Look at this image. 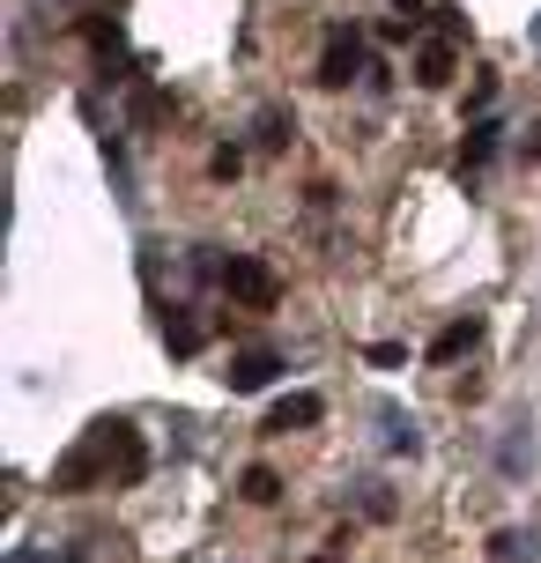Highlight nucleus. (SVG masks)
<instances>
[{"label": "nucleus", "mask_w": 541, "mask_h": 563, "mask_svg": "<svg viewBox=\"0 0 541 563\" xmlns=\"http://www.w3.org/2000/svg\"><path fill=\"white\" fill-rule=\"evenodd\" d=\"M223 289L238 297V305H253V311H267L275 297H283V282L267 275L260 260H230V267H223Z\"/></svg>", "instance_id": "obj_1"}, {"label": "nucleus", "mask_w": 541, "mask_h": 563, "mask_svg": "<svg viewBox=\"0 0 541 563\" xmlns=\"http://www.w3.org/2000/svg\"><path fill=\"white\" fill-rule=\"evenodd\" d=\"M356 75H364V45H356V30H334L327 53H319V82L342 89V82H356Z\"/></svg>", "instance_id": "obj_2"}, {"label": "nucleus", "mask_w": 541, "mask_h": 563, "mask_svg": "<svg viewBox=\"0 0 541 563\" xmlns=\"http://www.w3.org/2000/svg\"><path fill=\"white\" fill-rule=\"evenodd\" d=\"M275 371H283L275 349H238L230 371H223V386H230V394H260V386H275Z\"/></svg>", "instance_id": "obj_3"}, {"label": "nucleus", "mask_w": 541, "mask_h": 563, "mask_svg": "<svg viewBox=\"0 0 541 563\" xmlns=\"http://www.w3.org/2000/svg\"><path fill=\"white\" fill-rule=\"evenodd\" d=\"M319 416H327V408H319V394H283L275 408H267V438H289V430H312Z\"/></svg>", "instance_id": "obj_4"}, {"label": "nucleus", "mask_w": 541, "mask_h": 563, "mask_svg": "<svg viewBox=\"0 0 541 563\" xmlns=\"http://www.w3.org/2000/svg\"><path fill=\"white\" fill-rule=\"evenodd\" d=\"M453 45H460V37H438V45H423V59H416V82H423V89H445V82H453V67H460Z\"/></svg>", "instance_id": "obj_5"}, {"label": "nucleus", "mask_w": 541, "mask_h": 563, "mask_svg": "<svg viewBox=\"0 0 541 563\" xmlns=\"http://www.w3.org/2000/svg\"><path fill=\"white\" fill-rule=\"evenodd\" d=\"M475 341H483V319H453L445 334L430 341V364H460V356H467Z\"/></svg>", "instance_id": "obj_6"}, {"label": "nucleus", "mask_w": 541, "mask_h": 563, "mask_svg": "<svg viewBox=\"0 0 541 563\" xmlns=\"http://www.w3.org/2000/svg\"><path fill=\"white\" fill-rule=\"evenodd\" d=\"M378 422H386V445H394V452H423V430H416V416H400V408H378Z\"/></svg>", "instance_id": "obj_7"}, {"label": "nucleus", "mask_w": 541, "mask_h": 563, "mask_svg": "<svg viewBox=\"0 0 541 563\" xmlns=\"http://www.w3.org/2000/svg\"><path fill=\"white\" fill-rule=\"evenodd\" d=\"M238 497H245V505H275V497H283V482H275V467H245V482H238Z\"/></svg>", "instance_id": "obj_8"}, {"label": "nucleus", "mask_w": 541, "mask_h": 563, "mask_svg": "<svg viewBox=\"0 0 541 563\" xmlns=\"http://www.w3.org/2000/svg\"><path fill=\"white\" fill-rule=\"evenodd\" d=\"M289 134H297L289 112H260V148H289Z\"/></svg>", "instance_id": "obj_9"}, {"label": "nucleus", "mask_w": 541, "mask_h": 563, "mask_svg": "<svg viewBox=\"0 0 541 563\" xmlns=\"http://www.w3.org/2000/svg\"><path fill=\"white\" fill-rule=\"evenodd\" d=\"M164 341H172V356H194V349H200V327L172 311V319H164Z\"/></svg>", "instance_id": "obj_10"}, {"label": "nucleus", "mask_w": 541, "mask_h": 563, "mask_svg": "<svg viewBox=\"0 0 541 563\" xmlns=\"http://www.w3.org/2000/svg\"><path fill=\"white\" fill-rule=\"evenodd\" d=\"M489 156H497V126H475V134H467V164H489Z\"/></svg>", "instance_id": "obj_11"}, {"label": "nucleus", "mask_w": 541, "mask_h": 563, "mask_svg": "<svg viewBox=\"0 0 541 563\" xmlns=\"http://www.w3.org/2000/svg\"><path fill=\"white\" fill-rule=\"evenodd\" d=\"M208 170H216V178H238V170H245V156H238V148H216V156H208Z\"/></svg>", "instance_id": "obj_12"}, {"label": "nucleus", "mask_w": 541, "mask_h": 563, "mask_svg": "<svg viewBox=\"0 0 541 563\" xmlns=\"http://www.w3.org/2000/svg\"><path fill=\"white\" fill-rule=\"evenodd\" d=\"M364 356H371V364H378V371H394V364H400V356H408V349H394V341H371Z\"/></svg>", "instance_id": "obj_13"}, {"label": "nucleus", "mask_w": 541, "mask_h": 563, "mask_svg": "<svg viewBox=\"0 0 541 563\" xmlns=\"http://www.w3.org/2000/svg\"><path fill=\"white\" fill-rule=\"evenodd\" d=\"M438 30L445 37H467V8H438Z\"/></svg>", "instance_id": "obj_14"}, {"label": "nucleus", "mask_w": 541, "mask_h": 563, "mask_svg": "<svg viewBox=\"0 0 541 563\" xmlns=\"http://www.w3.org/2000/svg\"><path fill=\"white\" fill-rule=\"evenodd\" d=\"M89 45L97 53H119V23H89Z\"/></svg>", "instance_id": "obj_15"}, {"label": "nucleus", "mask_w": 541, "mask_h": 563, "mask_svg": "<svg viewBox=\"0 0 541 563\" xmlns=\"http://www.w3.org/2000/svg\"><path fill=\"white\" fill-rule=\"evenodd\" d=\"M394 8H400V15H408V23H416V15H423V0H394Z\"/></svg>", "instance_id": "obj_16"}, {"label": "nucleus", "mask_w": 541, "mask_h": 563, "mask_svg": "<svg viewBox=\"0 0 541 563\" xmlns=\"http://www.w3.org/2000/svg\"><path fill=\"white\" fill-rule=\"evenodd\" d=\"M312 563H334V556H312Z\"/></svg>", "instance_id": "obj_17"}]
</instances>
